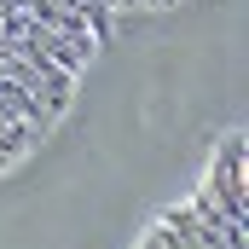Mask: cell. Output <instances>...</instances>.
Returning <instances> with one entry per match:
<instances>
[{
	"instance_id": "6da1fadb",
	"label": "cell",
	"mask_w": 249,
	"mask_h": 249,
	"mask_svg": "<svg viewBox=\"0 0 249 249\" xmlns=\"http://www.w3.org/2000/svg\"><path fill=\"white\" fill-rule=\"evenodd\" d=\"M197 191L220 209V220L244 226V127L220 133V145H214V157H209V174H203Z\"/></svg>"
}]
</instances>
